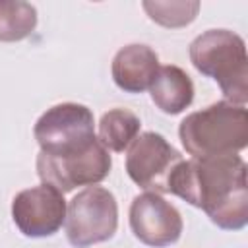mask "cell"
I'll return each mask as SVG.
<instances>
[{
	"label": "cell",
	"mask_w": 248,
	"mask_h": 248,
	"mask_svg": "<svg viewBox=\"0 0 248 248\" xmlns=\"http://www.w3.org/2000/svg\"><path fill=\"white\" fill-rule=\"evenodd\" d=\"M167 192L203 209L223 231H240L248 223L246 163L238 155L182 159L169 174Z\"/></svg>",
	"instance_id": "1"
},
{
	"label": "cell",
	"mask_w": 248,
	"mask_h": 248,
	"mask_svg": "<svg viewBox=\"0 0 248 248\" xmlns=\"http://www.w3.org/2000/svg\"><path fill=\"white\" fill-rule=\"evenodd\" d=\"M178 136L192 159L236 155L248 145V112L240 105L217 101L188 114Z\"/></svg>",
	"instance_id": "2"
},
{
	"label": "cell",
	"mask_w": 248,
	"mask_h": 248,
	"mask_svg": "<svg viewBox=\"0 0 248 248\" xmlns=\"http://www.w3.org/2000/svg\"><path fill=\"white\" fill-rule=\"evenodd\" d=\"M192 66L219 83L221 93L232 105L248 101V56L244 39L229 29H209L190 45Z\"/></svg>",
	"instance_id": "3"
},
{
	"label": "cell",
	"mask_w": 248,
	"mask_h": 248,
	"mask_svg": "<svg viewBox=\"0 0 248 248\" xmlns=\"http://www.w3.org/2000/svg\"><path fill=\"white\" fill-rule=\"evenodd\" d=\"M66 236L74 248L107 242L118 227V203L110 190L87 186L76 194L66 209Z\"/></svg>",
	"instance_id": "4"
},
{
	"label": "cell",
	"mask_w": 248,
	"mask_h": 248,
	"mask_svg": "<svg viewBox=\"0 0 248 248\" xmlns=\"http://www.w3.org/2000/svg\"><path fill=\"white\" fill-rule=\"evenodd\" d=\"M41 153L70 155L87 149L97 141L93 112L79 103H60L50 107L33 128Z\"/></svg>",
	"instance_id": "5"
},
{
	"label": "cell",
	"mask_w": 248,
	"mask_h": 248,
	"mask_svg": "<svg viewBox=\"0 0 248 248\" xmlns=\"http://www.w3.org/2000/svg\"><path fill=\"white\" fill-rule=\"evenodd\" d=\"M112 159L103 143L97 141L83 151L70 155H37V174L43 184L54 186L58 192L66 194L76 190L78 186H95L105 180L110 172Z\"/></svg>",
	"instance_id": "6"
},
{
	"label": "cell",
	"mask_w": 248,
	"mask_h": 248,
	"mask_svg": "<svg viewBox=\"0 0 248 248\" xmlns=\"http://www.w3.org/2000/svg\"><path fill=\"white\" fill-rule=\"evenodd\" d=\"M66 200L50 184H39L16 194L12 202V219L21 234L29 238L52 236L66 221Z\"/></svg>",
	"instance_id": "7"
},
{
	"label": "cell",
	"mask_w": 248,
	"mask_h": 248,
	"mask_svg": "<svg viewBox=\"0 0 248 248\" xmlns=\"http://www.w3.org/2000/svg\"><path fill=\"white\" fill-rule=\"evenodd\" d=\"M182 155L157 132L140 134L128 147L126 172L145 190L163 194L167 192V180Z\"/></svg>",
	"instance_id": "8"
},
{
	"label": "cell",
	"mask_w": 248,
	"mask_h": 248,
	"mask_svg": "<svg viewBox=\"0 0 248 248\" xmlns=\"http://www.w3.org/2000/svg\"><path fill=\"white\" fill-rule=\"evenodd\" d=\"M182 215L157 192H143L132 200L130 229L134 236L151 248L172 246L182 234Z\"/></svg>",
	"instance_id": "9"
},
{
	"label": "cell",
	"mask_w": 248,
	"mask_h": 248,
	"mask_svg": "<svg viewBox=\"0 0 248 248\" xmlns=\"http://www.w3.org/2000/svg\"><path fill=\"white\" fill-rule=\"evenodd\" d=\"M112 79L126 93H143L159 72V56L147 45H126L112 58Z\"/></svg>",
	"instance_id": "10"
},
{
	"label": "cell",
	"mask_w": 248,
	"mask_h": 248,
	"mask_svg": "<svg viewBox=\"0 0 248 248\" xmlns=\"http://www.w3.org/2000/svg\"><path fill=\"white\" fill-rule=\"evenodd\" d=\"M151 101L165 114H180L194 101V83L190 76L174 66H159V72L149 87Z\"/></svg>",
	"instance_id": "11"
},
{
	"label": "cell",
	"mask_w": 248,
	"mask_h": 248,
	"mask_svg": "<svg viewBox=\"0 0 248 248\" xmlns=\"http://www.w3.org/2000/svg\"><path fill=\"white\" fill-rule=\"evenodd\" d=\"M140 118L128 108H110L101 116L99 141L107 151L122 153L140 136Z\"/></svg>",
	"instance_id": "12"
},
{
	"label": "cell",
	"mask_w": 248,
	"mask_h": 248,
	"mask_svg": "<svg viewBox=\"0 0 248 248\" xmlns=\"http://www.w3.org/2000/svg\"><path fill=\"white\" fill-rule=\"evenodd\" d=\"M37 27V10L29 2L0 0V41L16 43L29 37Z\"/></svg>",
	"instance_id": "13"
},
{
	"label": "cell",
	"mask_w": 248,
	"mask_h": 248,
	"mask_svg": "<svg viewBox=\"0 0 248 248\" xmlns=\"http://www.w3.org/2000/svg\"><path fill=\"white\" fill-rule=\"evenodd\" d=\"M143 10L147 12L149 19L169 27V29H176V27H186L190 25L198 12H200V2L196 0H182V2H143L141 4Z\"/></svg>",
	"instance_id": "14"
}]
</instances>
